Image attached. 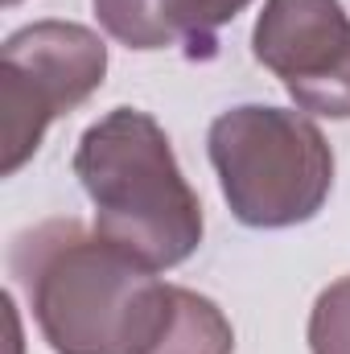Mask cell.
Segmentation results:
<instances>
[{
  "label": "cell",
  "mask_w": 350,
  "mask_h": 354,
  "mask_svg": "<svg viewBox=\"0 0 350 354\" xmlns=\"http://www.w3.org/2000/svg\"><path fill=\"white\" fill-rule=\"evenodd\" d=\"M4 4H21V0H4Z\"/></svg>",
  "instance_id": "9"
},
{
  "label": "cell",
  "mask_w": 350,
  "mask_h": 354,
  "mask_svg": "<svg viewBox=\"0 0 350 354\" xmlns=\"http://www.w3.org/2000/svg\"><path fill=\"white\" fill-rule=\"evenodd\" d=\"M309 351L313 354H350V276L334 280L309 317Z\"/></svg>",
  "instance_id": "8"
},
{
  "label": "cell",
  "mask_w": 350,
  "mask_h": 354,
  "mask_svg": "<svg viewBox=\"0 0 350 354\" xmlns=\"http://www.w3.org/2000/svg\"><path fill=\"white\" fill-rule=\"evenodd\" d=\"M206 153L243 227L280 231L309 223L334 189V153L301 111L264 103L231 107L210 124Z\"/></svg>",
  "instance_id": "3"
},
{
  "label": "cell",
  "mask_w": 350,
  "mask_h": 354,
  "mask_svg": "<svg viewBox=\"0 0 350 354\" xmlns=\"http://www.w3.org/2000/svg\"><path fill=\"white\" fill-rule=\"evenodd\" d=\"M107 37L128 50L210 46L214 29L235 21L252 0H91Z\"/></svg>",
  "instance_id": "6"
},
{
  "label": "cell",
  "mask_w": 350,
  "mask_h": 354,
  "mask_svg": "<svg viewBox=\"0 0 350 354\" xmlns=\"http://www.w3.org/2000/svg\"><path fill=\"white\" fill-rule=\"evenodd\" d=\"M252 50L301 111L350 120V17L338 0H264Z\"/></svg>",
  "instance_id": "5"
},
{
  "label": "cell",
  "mask_w": 350,
  "mask_h": 354,
  "mask_svg": "<svg viewBox=\"0 0 350 354\" xmlns=\"http://www.w3.org/2000/svg\"><path fill=\"white\" fill-rule=\"evenodd\" d=\"M107 46L75 21H37L0 50V174L12 177L46 128L103 87Z\"/></svg>",
  "instance_id": "4"
},
{
  "label": "cell",
  "mask_w": 350,
  "mask_h": 354,
  "mask_svg": "<svg viewBox=\"0 0 350 354\" xmlns=\"http://www.w3.org/2000/svg\"><path fill=\"white\" fill-rule=\"evenodd\" d=\"M8 268L54 354H145L174 284L75 218H50L12 239Z\"/></svg>",
  "instance_id": "1"
},
{
  "label": "cell",
  "mask_w": 350,
  "mask_h": 354,
  "mask_svg": "<svg viewBox=\"0 0 350 354\" xmlns=\"http://www.w3.org/2000/svg\"><path fill=\"white\" fill-rule=\"evenodd\" d=\"M145 354H235V330L210 297L174 284L169 313Z\"/></svg>",
  "instance_id": "7"
},
{
  "label": "cell",
  "mask_w": 350,
  "mask_h": 354,
  "mask_svg": "<svg viewBox=\"0 0 350 354\" xmlns=\"http://www.w3.org/2000/svg\"><path fill=\"white\" fill-rule=\"evenodd\" d=\"M95 206V235L149 272L185 264L202 243V202L177 169L165 128L140 107H116L75 149Z\"/></svg>",
  "instance_id": "2"
}]
</instances>
